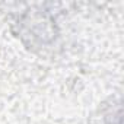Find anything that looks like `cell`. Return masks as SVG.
Returning <instances> with one entry per match:
<instances>
[{
	"label": "cell",
	"instance_id": "cell-1",
	"mask_svg": "<svg viewBox=\"0 0 124 124\" xmlns=\"http://www.w3.org/2000/svg\"><path fill=\"white\" fill-rule=\"evenodd\" d=\"M108 124H120V114L115 117V121H114V120H109V123H108Z\"/></svg>",
	"mask_w": 124,
	"mask_h": 124
}]
</instances>
